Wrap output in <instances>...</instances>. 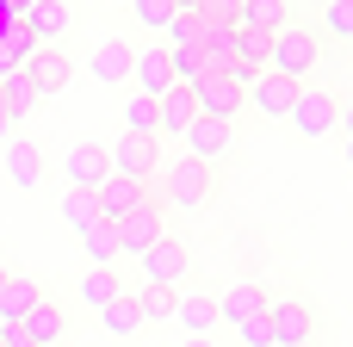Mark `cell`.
I'll use <instances>...</instances> for the list:
<instances>
[{
  "mask_svg": "<svg viewBox=\"0 0 353 347\" xmlns=\"http://www.w3.org/2000/svg\"><path fill=\"white\" fill-rule=\"evenodd\" d=\"M323 62V31H310V25H285L279 37H273V50H267V75H279V81H298L304 87V75Z\"/></svg>",
  "mask_w": 353,
  "mask_h": 347,
  "instance_id": "6da1fadb",
  "label": "cell"
},
{
  "mask_svg": "<svg viewBox=\"0 0 353 347\" xmlns=\"http://www.w3.org/2000/svg\"><path fill=\"white\" fill-rule=\"evenodd\" d=\"M217 192V168H205V161H192V155H174V168H168V180H161V205H180V211H199L205 199Z\"/></svg>",
  "mask_w": 353,
  "mask_h": 347,
  "instance_id": "7a4b0ae2",
  "label": "cell"
},
{
  "mask_svg": "<svg viewBox=\"0 0 353 347\" xmlns=\"http://www.w3.org/2000/svg\"><path fill=\"white\" fill-rule=\"evenodd\" d=\"M137 261H143V286H168V292H180L186 273H192V248H186L180 236H161V242L143 248Z\"/></svg>",
  "mask_w": 353,
  "mask_h": 347,
  "instance_id": "3957f363",
  "label": "cell"
},
{
  "mask_svg": "<svg viewBox=\"0 0 353 347\" xmlns=\"http://www.w3.org/2000/svg\"><path fill=\"white\" fill-rule=\"evenodd\" d=\"M267 329H273V347L316 341V304L310 298H273L267 304Z\"/></svg>",
  "mask_w": 353,
  "mask_h": 347,
  "instance_id": "277c9868",
  "label": "cell"
},
{
  "mask_svg": "<svg viewBox=\"0 0 353 347\" xmlns=\"http://www.w3.org/2000/svg\"><path fill=\"white\" fill-rule=\"evenodd\" d=\"M155 161H161L155 137H130V130H118V143L105 149V174H118V180H143V186H149Z\"/></svg>",
  "mask_w": 353,
  "mask_h": 347,
  "instance_id": "5b68a950",
  "label": "cell"
},
{
  "mask_svg": "<svg viewBox=\"0 0 353 347\" xmlns=\"http://www.w3.org/2000/svg\"><path fill=\"white\" fill-rule=\"evenodd\" d=\"M112 230H118V255H143V248H155V242L168 236V205L149 199V205H137L130 217H118Z\"/></svg>",
  "mask_w": 353,
  "mask_h": 347,
  "instance_id": "8992f818",
  "label": "cell"
},
{
  "mask_svg": "<svg viewBox=\"0 0 353 347\" xmlns=\"http://www.w3.org/2000/svg\"><path fill=\"white\" fill-rule=\"evenodd\" d=\"M335 112H341V106H335V93H323V87H298V99H292V118H285V124H292L298 137H310V143H316V137H329V130H335Z\"/></svg>",
  "mask_w": 353,
  "mask_h": 347,
  "instance_id": "52a82bcc",
  "label": "cell"
},
{
  "mask_svg": "<svg viewBox=\"0 0 353 347\" xmlns=\"http://www.w3.org/2000/svg\"><path fill=\"white\" fill-rule=\"evenodd\" d=\"M192 106H199V118H223V124H236V112H242V87H236L230 75H199V81H192Z\"/></svg>",
  "mask_w": 353,
  "mask_h": 347,
  "instance_id": "ba28073f",
  "label": "cell"
},
{
  "mask_svg": "<svg viewBox=\"0 0 353 347\" xmlns=\"http://www.w3.org/2000/svg\"><path fill=\"white\" fill-rule=\"evenodd\" d=\"M230 143H236V124H223V118H192L186 124V155L205 161V168H217L230 155Z\"/></svg>",
  "mask_w": 353,
  "mask_h": 347,
  "instance_id": "9c48e42d",
  "label": "cell"
},
{
  "mask_svg": "<svg viewBox=\"0 0 353 347\" xmlns=\"http://www.w3.org/2000/svg\"><path fill=\"white\" fill-rule=\"evenodd\" d=\"M155 192L143 186V180H118V174H105L99 186H93V205H99V217L105 224H118V217H130L137 205H149Z\"/></svg>",
  "mask_w": 353,
  "mask_h": 347,
  "instance_id": "30bf717a",
  "label": "cell"
},
{
  "mask_svg": "<svg viewBox=\"0 0 353 347\" xmlns=\"http://www.w3.org/2000/svg\"><path fill=\"white\" fill-rule=\"evenodd\" d=\"M19 329H25V341H31V347H62V335H68V310L43 292V298L19 317Z\"/></svg>",
  "mask_w": 353,
  "mask_h": 347,
  "instance_id": "8fae6325",
  "label": "cell"
},
{
  "mask_svg": "<svg viewBox=\"0 0 353 347\" xmlns=\"http://www.w3.org/2000/svg\"><path fill=\"white\" fill-rule=\"evenodd\" d=\"M292 99H298V81H279V75H261V81L242 93V106H254L267 124H285V118H292Z\"/></svg>",
  "mask_w": 353,
  "mask_h": 347,
  "instance_id": "7c38bea8",
  "label": "cell"
},
{
  "mask_svg": "<svg viewBox=\"0 0 353 347\" xmlns=\"http://www.w3.org/2000/svg\"><path fill=\"white\" fill-rule=\"evenodd\" d=\"M68 75H74V62H68V56H62L56 43H43V50H37L31 62H25V81L37 87V99H50V93H62V87H68Z\"/></svg>",
  "mask_w": 353,
  "mask_h": 347,
  "instance_id": "4fadbf2b",
  "label": "cell"
},
{
  "mask_svg": "<svg viewBox=\"0 0 353 347\" xmlns=\"http://www.w3.org/2000/svg\"><path fill=\"white\" fill-rule=\"evenodd\" d=\"M130 81H137L143 99H161V93L174 87V62H168V50H161V43H155V50H137V56H130Z\"/></svg>",
  "mask_w": 353,
  "mask_h": 347,
  "instance_id": "5bb4252c",
  "label": "cell"
},
{
  "mask_svg": "<svg viewBox=\"0 0 353 347\" xmlns=\"http://www.w3.org/2000/svg\"><path fill=\"white\" fill-rule=\"evenodd\" d=\"M62 174H68V192H93L105 180V143H74L62 155Z\"/></svg>",
  "mask_w": 353,
  "mask_h": 347,
  "instance_id": "9a60e30c",
  "label": "cell"
},
{
  "mask_svg": "<svg viewBox=\"0 0 353 347\" xmlns=\"http://www.w3.org/2000/svg\"><path fill=\"white\" fill-rule=\"evenodd\" d=\"M267 304H273V292H267V286H230V292L217 298V323H230V329H242V323H254V317H267Z\"/></svg>",
  "mask_w": 353,
  "mask_h": 347,
  "instance_id": "2e32d148",
  "label": "cell"
},
{
  "mask_svg": "<svg viewBox=\"0 0 353 347\" xmlns=\"http://www.w3.org/2000/svg\"><path fill=\"white\" fill-rule=\"evenodd\" d=\"M199 118V106H192V87H168L161 99H155V137H186V124Z\"/></svg>",
  "mask_w": 353,
  "mask_h": 347,
  "instance_id": "e0dca14e",
  "label": "cell"
},
{
  "mask_svg": "<svg viewBox=\"0 0 353 347\" xmlns=\"http://www.w3.org/2000/svg\"><path fill=\"white\" fill-rule=\"evenodd\" d=\"M6 174H12V186L31 192V186L50 174V161H43V149H37L31 137H12V143H6Z\"/></svg>",
  "mask_w": 353,
  "mask_h": 347,
  "instance_id": "ac0fdd59",
  "label": "cell"
},
{
  "mask_svg": "<svg viewBox=\"0 0 353 347\" xmlns=\"http://www.w3.org/2000/svg\"><path fill=\"white\" fill-rule=\"evenodd\" d=\"M174 323L186 335H217V298L211 292H180L174 298Z\"/></svg>",
  "mask_w": 353,
  "mask_h": 347,
  "instance_id": "d6986e66",
  "label": "cell"
},
{
  "mask_svg": "<svg viewBox=\"0 0 353 347\" xmlns=\"http://www.w3.org/2000/svg\"><path fill=\"white\" fill-rule=\"evenodd\" d=\"M130 56H137V50H130L124 37H99V43H93V62H87V68H93L99 81H112V87H118V81H130Z\"/></svg>",
  "mask_w": 353,
  "mask_h": 347,
  "instance_id": "ffe728a7",
  "label": "cell"
},
{
  "mask_svg": "<svg viewBox=\"0 0 353 347\" xmlns=\"http://www.w3.org/2000/svg\"><path fill=\"white\" fill-rule=\"evenodd\" d=\"M236 25H254V31H285L292 25V0H236Z\"/></svg>",
  "mask_w": 353,
  "mask_h": 347,
  "instance_id": "44dd1931",
  "label": "cell"
},
{
  "mask_svg": "<svg viewBox=\"0 0 353 347\" xmlns=\"http://www.w3.org/2000/svg\"><path fill=\"white\" fill-rule=\"evenodd\" d=\"M68 19H74V12H68L62 0H31V12H25V31H31L37 43H56V37L68 31Z\"/></svg>",
  "mask_w": 353,
  "mask_h": 347,
  "instance_id": "7402d4cb",
  "label": "cell"
},
{
  "mask_svg": "<svg viewBox=\"0 0 353 347\" xmlns=\"http://www.w3.org/2000/svg\"><path fill=\"white\" fill-rule=\"evenodd\" d=\"M43 298V286L37 279H19V273H6V286H0V329H12L31 304Z\"/></svg>",
  "mask_w": 353,
  "mask_h": 347,
  "instance_id": "603a6c76",
  "label": "cell"
},
{
  "mask_svg": "<svg viewBox=\"0 0 353 347\" xmlns=\"http://www.w3.org/2000/svg\"><path fill=\"white\" fill-rule=\"evenodd\" d=\"M174 298H180V292H168V286H137V292H130L143 329H149V323H168V317H174Z\"/></svg>",
  "mask_w": 353,
  "mask_h": 347,
  "instance_id": "cb8c5ba5",
  "label": "cell"
},
{
  "mask_svg": "<svg viewBox=\"0 0 353 347\" xmlns=\"http://www.w3.org/2000/svg\"><path fill=\"white\" fill-rule=\"evenodd\" d=\"M81 248H87V261H93V267H112V261H118V230L99 217V224H87V230H81Z\"/></svg>",
  "mask_w": 353,
  "mask_h": 347,
  "instance_id": "d4e9b609",
  "label": "cell"
},
{
  "mask_svg": "<svg viewBox=\"0 0 353 347\" xmlns=\"http://www.w3.org/2000/svg\"><path fill=\"white\" fill-rule=\"evenodd\" d=\"M124 292V279L112 273V267H87V279H81V304H93V310H105L112 298Z\"/></svg>",
  "mask_w": 353,
  "mask_h": 347,
  "instance_id": "484cf974",
  "label": "cell"
},
{
  "mask_svg": "<svg viewBox=\"0 0 353 347\" xmlns=\"http://www.w3.org/2000/svg\"><path fill=\"white\" fill-rule=\"evenodd\" d=\"M99 323H105V335H124V341H130V335H143V317H137L130 292H118V298L99 310Z\"/></svg>",
  "mask_w": 353,
  "mask_h": 347,
  "instance_id": "4316f807",
  "label": "cell"
},
{
  "mask_svg": "<svg viewBox=\"0 0 353 347\" xmlns=\"http://www.w3.org/2000/svg\"><path fill=\"white\" fill-rule=\"evenodd\" d=\"M31 106H37V87H31L25 75H6V81H0V112H12V118H25Z\"/></svg>",
  "mask_w": 353,
  "mask_h": 347,
  "instance_id": "83f0119b",
  "label": "cell"
},
{
  "mask_svg": "<svg viewBox=\"0 0 353 347\" xmlns=\"http://www.w3.org/2000/svg\"><path fill=\"white\" fill-rule=\"evenodd\" d=\"M267 50H273V31H254V25H236V56L267 68Z\"/></svg>",
  "mask_w": 353,
  "mask_h": 347,
  "instance_id": "f1b7e54d",
  "label": "cell"
},
{
  "mask_svg": "<svg viewBox=\"0 0 353 347\" xmlns=\"http://www.w3.org/2000/svg\"><path fill=\"white\" fill-rule=\"evenodd\" d=\"M124 130H130V137H155V99L130 93V99H124Z\"/></svg>",
  "mask_w": 353,
  "mask_h": 347,
  "instance_id": "f546056e",
  "label": "cell"
},
{
  "mask_svg": "<svg viewBox=\"0 0 353 347\" xmlns=\"http://www.w3.org/2000/svg\"><path fill=\"white\" fill-rule=\"evenodd\" d=\"M62 224H68L74 236H81L87 224H99V205H93V192H68V199H62Z\"/></svg>",
  "mask_w": 353,
  "mask_h": 347,
  "instance_id": "4dcf8cb0",
  "label": "cell"
},
{
  "mask_svg": "<svg viewBox=\"0 0 353 347\" xmlns=\"http://www.w3.org/2000/svg\"><path fill=\"white\" fill-rule=\"evenodd\" d=\"M130 19L143 31H168L174 25V0H130Z\"/></svg>",
  "mask_w": 353,
  "mask_h": 347,
  "instance_id": "1f68e13d",
  "label": "cell"
},
{
  "mask_svg": "<svg viewBox=\"0 0 353 347\" xmlns=\"http://www.w3.org/2000/svg\"><path fill=\"white\" fill-rule=\"evenodd\" d=\"M323 31L329 37H353V0H329L323 6Z\"/></svg>",
  "mask_w": 353,
  "mask_h": 347,
  "instance_id": "d6a6232c",
  "label": "cell"
},
{
  "mask_svg": "<svg viewBox=\"0 0 353 347\" xmlns=\"http://www.w3.org/2000/svg\"><path fill=\"white\" fill-rule=\"evenodd\" d=\"M161 37H168L161 50H199V19H174Z\"/></svg>",
  "mask_w": 353,
  "mask_h": 347,
  "instance_id": "836d02e7",
  "label": "cell"
},
{
  "mask_svg": "<svg viewBox=\"0 0 353 347\" xmlns=\"http://www.w3.org/2000/svg\"><path fill=\"white\" fill-rule=\"evenodd\" d=\"M236 335H242V347H273V329H267V317H254V323H242Z\"/></svg>",
  "mask_w": 353,
  "mask_h": 347,
  "instance_id": "e575fe53",
  "label": "cell"
},
{
  "mask_svg": "<svg viewBox=\"0 0 353 347\" xmlns=\"http://www.w3.org/2000/svg\"><path fill=\"white\" fill-rule=\"evenodd\" d=\"M0 347H31V341H25V329L12 323V329H0Z\"/></svg>",
  "mask_w": 353,
  "mask_h": 347,
  "instance_id": "d590c367",
  "label": "cell"
},
{
  "mask_svg": "<svg viewBox=\"0 0 353 347\" xmlns=\"http://www.w3.org/2000/svg\"><path fill=\"white\" fill-rule=\"evenodd\" d=\"M19 124H25V118H12V112H0V137H6V143L19 137Z\"/></svg>",
  "mask_w": 353,
  "mask_h": 347,
  "instance_id": "8d00e7d4",
  "label": "cell"
},
{
  "mask_svg": "<svg viewBox=\"0 0 353 347\" xmlns=\"http://www.w3.org/2000/svg\"><path fill=\"white\" fill-rule=\"evenodd\" d=\"M0 12H6V19H25V12H31V0H0Z\"/></svg>",
  "mask_w": 353,
  "mask_h": 347,
  "instance_id": "74e56055",
  "label": "cell"
},
{
  "mask_svg": "<svg viewBox=\"0 0 353 347\" xmlns=\"http://www.w3.org/2000/svg\"><path fill=\"white\" fill-rule=\"evenodd\" d=\"M180 347H217V341H211V335H186Z\"/></svg>",
  "mask_w": 353,
  "mask_h": 347,
  "instance_id": "f35d334b",
  "label": "cell"
},
{
  "mask_svg": "<svg viewBox=\"0 0 353 347\" xmlns=\"http://www.w3.org/2000/svg\"><path fill=\"white\" fill-rule=\"evenodd\" d=\"M347 168H353V137H347Z\"/></svg>",
  "mask_w": 353,
  "mask_h": 347,
  "instance_id": "ab89813d",
  "label": "cell"
},
{
  "mask_svg": "<svg viewBox=\"0 0 353 347\" xmlns=\"http://www.w3.org/2000/svg\"><path fill=\"white\" fill-rule=\"evenodd\" d=\"M112 6H130V0H112Z\"/></svg>",
  "mask_w": 353,
  "mask_h": 347,
  "instance_id": "60d3db41",
  "label": "cell"
},
{
  "mask_svg": "<svg viewBox=\"0 0 353 347\" xmlns=\"http://www.w3.org/2000/svg\"><path fill=\"white\" fill-rule=\"evenodd\" d=\"M0 286H6V267H0Z\"/></svg>",
  "mask_w": 353,
  "mask_h": 347,
  "instance_id": "b9f144b4",
  "label": "cell"
},
{
  "mask_svg": "<svg viewBox=\"0 0 353 347\" xmlns=\"http://www.w3.org/2000/svg\"><path fill=\"white\" fill-rule=\"evenodd\" d=\"M304 347H316V341H304Z\"/></svg>",
  "mask_w": 353,
  "mask_h": 347,
  "instance_id": "7bdbcfd3",
  "label": "cell"
},
{
  "mask_svg": "<svg viewBox=\"0 0 353 347\" xmlns=\"http://www.w3.org/2000/svg\"><path fill=\"white\" fill-rule=\"evenodd\" d=\"M323 6H329V0H323Z\"/></svg>",
  "mask_w": 353,
  "mask_h": 347,
  "instance_id": "ee69618b",
  "label": "cell"
},
{
  "mask_svg": "<svg viewBox=\"0 0 353 347\" xmlns=\"http://www.w3.org/2000/svg\"><path fill=\"white\" fill-rule=\"evenodd\" d=\"M230 6H236V0H230Z\"/></svg>",
  "mask_w": 353,
  "mask_h": 347,
  "instance_id": "f6af8a7d",
  "label": "cell"
}]
</instances>
